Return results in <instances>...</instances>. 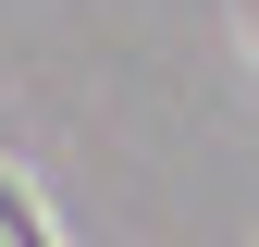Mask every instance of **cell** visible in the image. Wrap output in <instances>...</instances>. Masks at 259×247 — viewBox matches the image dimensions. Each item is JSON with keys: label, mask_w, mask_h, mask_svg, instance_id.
<instances>
[{"label": "cell", "mask_w": 259, "mask_h": 247, "mask_svg": "<svg viewBox=\"0 0 259 247\" xmlns=\"http://www.w3.org/2000/svg\"><path fill=\"white\" fill-rule=\"evenodd\" d=\"M0 235H13V247H50V210H37V198H25V185H13V173H0Z\"/></svg>", "instance_id": "1"}]
</instances>
